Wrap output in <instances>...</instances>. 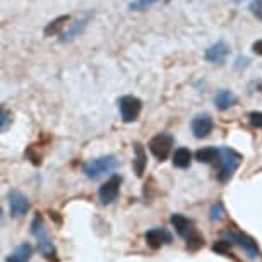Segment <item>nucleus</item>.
<instances>
[{"mask_svg": "<svg viewBox=\"0 0 262 262\" xmlns=\"http://www.w3.org/2000/svg\"><path fill=\"white\" fill-rule=\"evenodd\" d=\"M228 53H230V45L226 41H223V39H220V41H216L214 45H211L209 48H207L204 57H206L207 62L221 66V63L226 60Z\"/></svg>", "mask_w": 262, "mask_h": 262, "instance_id": "9", "label": "nucleus"}, {"mask_svg": "<svg viewBox=\"0 0 262 262\" xmlns=\"http://www.w3.org/2000/svg\"><path fill=\"white\" fill-rule=\"evenodd\" d=\"M69 21H71V16H69V14H63V16L55 17L52 23L47 24L45 36H57V34H62L63 33V28H66V24Z\"/></svg>", "mask_w": 262, "mask_h": 262, "instance_id": "15", "label": "nucleus"}, {"mask_svg": "<svg viewBox=\"0 0 262 262\" xmlns=\"http://www.w3.org/2000/svg\"><path fill=\"white\" fill-rule=\"evenodd\" d=\"M171 236L166 230L163 228H152L146 233V244L151 247V249H161L165 244H170Z\"/></svg>", "mask_w": 262, "mask_h": 262, "instance_id": "12", "label": "nucleus"}, {"mask_svg": "<svg viewBox=\"0 0 262 262\" xmlns=\"http://www.w3.org/2000/svg\"><path fill=\"white\" fill-rule=\"evenodd\" d=\"M202 245H204V236L197 233L195 230L187 236V250L195 252V250H199Z\"/></svg>", "mask_w": 262, "mask_h": 262, "instance_id": "20", "label": "nucleus"}, {"mask_svg": "<svg viewBox=\"0 0 262 262\" xmlns=\"http://www.w3.org/2000/svg\"><path fill=\"white\" fill-rule=\"evenodd\" d=\"M117 166H118V160L113 155H108V156H101V158H96V160L88 161L86 165L82 166V171L86 173L88 179L96 180V179H100L101 175H105V173L113 171Z\"/></svg>", "mask_w": 262, "mask_h": 262, "instance_id": "3", "label": "nucleus"}, {"mask_svg": "<svg viewBox=\"0 0 262 262\" xmlns=\"http://www.w3.org/2000/svg\"><path fill=\"white\" fill-rule=\"evenodd\" d=\"M31 233L36 236L38 240V250L41 252L43 255L47 257L48 260H57V250L55 247H53L50 236H48L47 230H45V223H43V217L36 214L31 223Z\"/></svg>", "mask_w": 262, "mask_h": 262, "instance_id": "1", "label": "nucleus"}, {"mask_svg": "<svg viewBox=\"0 0 262 262\" xmlns=\"http://www.w3.org/2000/svg\"><path fill=\"white\" fill-rule=\"evenodd\" d=\"M120 184H122V179L120 175H113L110 180H106L105 184L100 187V201L103 204H112V202L117 201L118 197V192H120Z\"/></svg>", "mask_w": 262, "mask_h": 262, "instance_id": "7", "label": "nucleus"}, {"mask_svg": "<svg viewBox=\"0 0 262 262\" xmlns=\"http://www.w3.org/2000/svg\"><path fill=\"white\" fill-rule=\"evenodd\" d=\"M223 236H226L228 238V242H231V244H238L242 249H244L247 254H249V257H257L259 255V247H257V242L254 238H250L249 235L245 233H240V231H235V230H226L223 231Z\"/></svg>", "mask_w": 262, "mask_h": 262, "instance_id": "6", "label": "nucleus"}, {"mask_svg": "<svg viewBox=\"0 0 262 262\" xmlns=\"http://www.w3.org/2000/svg\"><path fill=\"white\" fill-rule=\"evenodd\" d=\"M249 11L254 17H257L259 21H262V0H252Z\"/></svg>", "mask_w": 262, "mask_h": 262, "instance_id": "24", "label": "nucleus"}, {"mask_svg": "<svg viewBox=\"0 0 262 262\" xmlns=\"http://www.w3.org/2000/svg\"><path fill=\"white\" fill-rule=\"evenodd\" d=\"M235 2H236V4H240V2H244V0H235Z\"/></svg>", "mask_w": 262, "mask_h": 262, "instance_id": "29", "label": "nucleus"}, {"mask_svg": "<svg viewBox=\"0 0 262 262\" xmlns=\"http://www.w3.org/2000/svg\"><path fill=\"white\" fill-rule=\"evenodd\" d=\"M220 149L216 147H202L195 152V160L199 163H206V165H212V163H220Z\"/></svg>", "mask_w": 262, "mask_h": 262, "instance_id": "17", "label": "nucleus"}, {"mask_svg": "<svg viewBox=\"0 0 262 262\" xmlns=\"http://www.w3.org/2000/svg\"><path fill=\"white\" fill-rule=\"evenodd\" d=\"M231 249V242L228 240H217L214 245H212V250L216 252V254H228Z\"/></svg>", "mask_w": 262, "mask_h": 262, "instance_id": "23", "label": "nucleus"}, {"mask_svg": "<svg viewBox=\"0 0 262 262\" xmlns=\"http://www.w3.org/2000/svg\"><path fill=\"white\" fill-rule=\"evenodd\" d=\"M236 103V96L230 90H221L216 93L214 96V105L217 110H228Z\"/></svg>", "mask_w": 262, "mask_h": 262, "instance_id": "14", "label": "nucleus"}, {"mask_svg": "<svg viewBox=\"0 0 262 262\" xmlns=\"http://www.w3.org/2000/svg\"><path fill=\"white\" fill-rule=\"evenodd\" d=\"M156 2H160V0H132V2L128 4V11H132V12L146 11V9H149L151 6H155Z\"/></svg>", "mask_w": 262, "mask_h": 262, "instance_id": "21", "label": "nucleus"}, {"mask_svg": "<svg viewBox=\"0 0 262 262\" xmlns=\"http://www.w3.org/2000/svg\"><path fill=\"white\" fill-rule=\"evenodd\" d=\"M223 216H225V209H223V204L221 202H216L214 206L211 207V221H220V220H223Z\"/></svg>", "mask_w": 262, "mask_h": 262, "instance_id": "22", "label": "nucleus"}, {"mask_svg": "<svg viewBox=\"0 0 262 262\" xmlns=\"http://www.w3.org/2000/svg\"><path fill=\"white\" fill-rule=\"evenodd\" d=\"M146 165H147V156H146L144 147H142V144H139V142H136L134 144V171L137 177H142Z\"/></svg>", "mask_w": 262, "mask_h": 262, "instance_id": "16", "label": "nucleus"}, {"mask_svg": "<svg viewBox=\"0 0 262 262\" xmlns=\"http://www.w3.org/2000/svg\"><path fill=\"white\" fill-rule=\"evenodd\" d=\"M93 17V14L91 12H88V14H84V17L81 19H77L76 23H72L71 24V28L67 29V31H63L62 33V36H60V43H69V41H72L74 38L79 36L84 29H86L88 26V23H90V19Z\"/></svg>", "mask_w": 262, "mask_h": 262, "instance_id": "11", "label": "nucleus"}, {"mask_svg": "<svg viewBox=\"0 0 262 262\" xmlns=\"http://www.w3.org/2000/svg\"><path fill=\"white\" fill-rule=\"evenodd\" d=\"M249 122L252 127L262 128V112H252L249 113Z\"/></svg>", "mask_w": 262, "mask_h": 262, "instance_id": "25", "label": "nucleus"}, {"mask_svg": "<svg viewBox=\"0 0 262 262\" xmlns=\"http://www.w3.org/2000/svg\"><path fill=\"white\" fill-rule=\"evenodd\" d=\"M212 127H214V122H212V117L209 113H201V115L194 117V120L190 123L192 134L197 139H204L212 132Z\"/></svg>", "mask_w": 262, "mask_h": 262, "instance_id": "8", "label": "nucleus"}, {"mask_svg": "<svg viewBox=\"0 0 262 262\" xmlns=\"http://www.w3.org/2000/svg\"><path fill=\"white\" fill-rule=\"evenodd\" d=\"M166 2H170V0H166Z\"/></svg>", "mask_w": 262, "mask_h": 262, "instance_id": "30", "label": "nucleus"}, {"mask_svg": "<svg viewBox=\"0 0 262 262\" xmlns=\"http://www.w3.org/2000/svg\"><path fill=\"white\" fill-rule=\"evenodd\" d=\"M170 221H171V226L175 228L177 235H179V236H184V238H187V236L194 231V223H192L189 217H185L184 214H173Z\"/></svg>", "mask_w": 262, "mask_h": 262, "instance_id": "13", "label": "nucleus"}, {"mask_svg": "<svg viewBox=\"0 0 262 262\" xmlns=\"http://www.w3.org/2000/svg\"><path fill=\"white\" fill-rule=\"evenodd\" d=\"M235 63H236V69H245L247 66H249V58H247V57H238Z\"/></svg>", "mask_w": 262, "mask_h": 262, "instance_id": "28", "label": "nucleus"}, {"mask_svg": "<svg viewBox=\"0 0 262 262\" xmlns=\"http://www.w3.org/2000/svg\"><path fill=\"white\" fill-rule=\"evenodd\" d=\"M173 147V136L166 134V132H161V134L155 136L149 141V151L155 155L156 160L165 161L171 152Z\"/></svg>", "mask_w": 262, "mask_h": 262, "instance_id": "5", "label": "nucleus"}, {"mask_svg": "<svg viewBox=\"0 0 262 262\" xmlns=\"http://www.w3.org/2000/svg\"><path fill=\"white\" fill-rule=\"evenodd\" d=\"M31 254H33L31 245L23 244L7 257V262H29V259H31Z\"/></svg>", "mask_w": 262, "mask_h": 262, "instance_id": "19", "label": "nucleus"}, {"mask_svg": "<svg viewBox=\"0 0 262 262\" xmlns=\"http://www.w3.org/2000/svg\"><path fill=\"white\" fill-rule=\"evenodd\" d=\"M173 166L175 168H187L190 166V161H192V152L187 149V147H179L173 152Z\"/></svg>", "mask_w": 262, "mask_h": 262, "instance_id": "18", "label": "nucleus"}, {"mask_svg": "<svg viewBox=\"0 0 262 262\" xmlns=\"http://www.w3.org/2000/svg\"><path fill=\"white\" fill-rule=\"evenodd\" d=\"M252 52H254L255 55H260L262 57V39H257L254 45H252Z\"/></svg>", "mask_w": 262, "mask_h": 262, "instance_id": "27", "label": "nucleus"}, {"mask_svg": "<svg viewBox=\"0 0 262 262\" xmlns=\"http://www.w3.org/2000/svg\"><path fill=\"white\" fill-rule=\"evenodd\" d=\"M220 173H217V180L220 182H228L236 168L242 163V155L230 147H220Z\"/></svg>", "mask_w": 262, "mask_h": 262, "instance_id": "2", "label": "nucleus"}, {"mask_svg": "<svg viewBox=\"0 0 262 262\" xmlns=\"http://www.w3.org/2000/svg\"><path fill=\"white\" fill-rule=\"evenodd\" d=\"M9 120H11V115H9L6 110H2V113H0V128H2V130H7Z\"/></svg>", "mask_w": 262, "mask_h": 262, "instance_id": "26", "label": "nucleus"}, {"mask_svg": "<svg viewBox=\"0 0 262 262\" xmlns=\"http://www.w3.org/2000/svg\"><path fill=\"white\" fill-rule=\"evenodd\" d=\"M118 110H120V117L125 123L136 122L141 115L142 101L139 100V98L130 96V95L122 96L120 100H118Z\"/></svg>", "mask_w": 262, "mask_h": 262, "instance_id": "4", "label": "nucleus"}, {"mask_svg": "<svg viewBox=\"0 0 262 262\" xmlns=\"http://www.w3.org/2000/svg\"><path fill=\"white\" fill-rule=\"evenodd\" d=\"M9 209H11V214L14 217L24 216L29 209L28 197L24 194H21V192H17V190L9 192Z\"/></svg>", "mask_w": 262, "mask_h": 262, "instance_id": "10", "label": "nucleus"}]
</instances>
